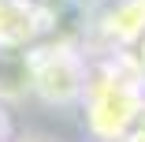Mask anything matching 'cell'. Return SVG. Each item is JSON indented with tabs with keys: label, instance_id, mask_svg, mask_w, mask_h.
Listing matches in <instances>:
<instances>
[{
	"label": "cell",
	"instance_id": "6da1fadb",
	"mask_svg": "<svg viewBox=\"0 0 145 142\" xmlns=\"http://www.w3.org/2000/svg\"><path fill=\"white\" fill-rule=\"evenodd\" d=\"M145 116V94L138 79L89 75L82 94V124L93 142H127Z\"/></svg>",
	"mask_w": 145,
	"mask_h": 142
},
{
	"label": "cell",
	"instance_id": "7a4b0ae2",
	"mask_svg": "<svg viewBox=\"0 0 145 142\" xmlns=\"http://www.w3.org/2000/svg\"><path fill=\"white\" fill-rule=\"evenodd\" d=\"M26 79H30V94L48 108H71L82 105L89 64L74 49H52L45 56H26Z\"/></svg>",
	"mask_w": 145,
	"mask_h": 142
},
{
	"label": "cell",
	"instance_id": "3957f363",
	"mask_svg": "<svg viewBox=\"0 0 145 142\" xmlns=\"http://www.w3.org/2000/svg\"><path fill=\"white\" fill-rule=\"evenodd\" d=\"M0 142H8V116H4V108H0Z\"/></svg>",
	"mask_w": 145,
	"mask_h": 142
},
{
	"label": "cell",
	"instance_id": "277c9868",
	"mask_svg": "<svg viewBox=\"0 0 145 142\" xmlns=\"http://www.w3.org/2000/svg\"><path fill=\"white\" fill-rule=\"evenodd\" d=\"M15 142H52V138H41V135H22V138H15Z\"/></svg>",
	"mask_w": 145,
	"mask_h": 142
}]
</instances>
